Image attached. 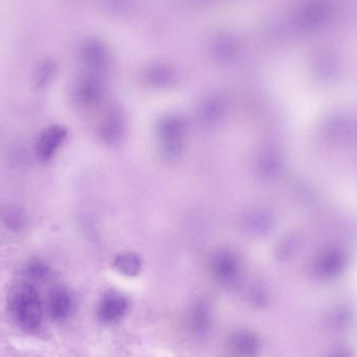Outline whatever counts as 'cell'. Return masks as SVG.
Masks as SVG:
<instances>
[{
	"label": "cell",
	"instance_id": "7",
	"mask_svg": "<svg viewBox=\"0 0 357 357\" xmlns=\"http://www.w3.org/2000/svg\"><path fill=\"white\" fill-rule=\"evenodd\" d=\"M231 351L238 357H255L259 354L260 341L253 331L238 329L229 337Z\"/></svg>",
	"mask_w": 357,
	"mask_h": 357
},
{
	"label": "cell",
	"instance_id": "15",
	"mask_svg": "<svg viewBox=\"0 0 357 357\" xmlns=\"http://www.w3.org/2000/svg\"><path fill=\"white\" fill-rule=\"evenodd\" d=\"M333 357H349L347 356V354L346 352H340V354H335Z\"/></svg>",
	"mask_w": 357,
	"mask_h": 357
},
{
	"label": "cell",
	"instance_id": "8",
	"mask_svg": "<svg viewBox=\"0 0 357 357\" xmlns=\"http://www.w3.org/2000/svg\"><path fill=\"white\" fill-rule=\"evenodd\" d=\"M126 121L119 109H111L100 123V136L106 144H115L125 135Z\"/></svg>",
	"mask_w": 357,
	"mask_h": 357
},
{
	"label": "cell",
	"instance_id": "3",
	"mask_svg": "<svg viewBox=\"0 0 357 357\" xmlns=\"http://www.w3.org/2000/svg\"><path fill=\"white\" fill-rule=\"evenodd\" d=\"M129 299L119 291H109L102 295L96 306V318L104 325L119 322L129 312Z\"/></svg>",
	"mask_w": 357,
	"mask_h": 357
},
{
	"label": "cell",
	"instance_id": "6",
	"mask_svg": "<svg viewBox=\"0 0 357 357\" xmlns=\"http://www.w3.org/2000/svg\"><path fill=\"white\" fill-rule=\"evenodd\" d=\"M67 133L66 128L58 125L50 126L44 130L37 142L38 159L42 162L50 161L66 139Z\"/></svg>",
	"mask_w": 357,
	"mask_h": 357
},
{
	"label": "cell",
	"instance_id": "5",
	"mask_svg": "<svg viewBox=\"0 0 357 357\" xmlns=\"http://www.w3.org/2000/svg\"><path fill=\"white\" fill-rule=\"evenodd\" d=\"M75 300L73 294L65 287L50 289L47 296V312L52 320L64 322L75 312Z\"/></svg>",
	"mask_w": 357,
	"mask_h": 357
},
{
	"label": "cell",
	"instance_id": "12",
	"mask_svg": "<svg viewBox=\"0 0 357 357\" xmlns=\"http://www.w3.org/2000/svg\"><path fill=\"white\" fill-rule=\"evenodd\" d=\"M75 102L82 107H92L98 104L100 98V92L89 84H82L75 92Z\"/></svg>",
	"mask_w": 357,
	"mask_h": 357
},
{
	"label": "cell",
	"instance_id": "2",
	"mask_svg": "<svg viewBox=\"0 0 357 357\" xmlns=\"http://www.w3.org/2000/svg\"><path fill=\"white\" fill-rule=\"evenodd\" d=\"M158 137L160 140L162 154L169 160L178 158L182 153L186 126L177 114H167L159 121Z\"/></svg>",
	"mask_w": 357,
	"mask_h": 357
},
{
	"label": "cell",
	"instance_id": "4",
	"mask_svg": "<svg viewBox=\"0 0 357 357\" xmlns=\"http://www.w3.org/2000/svg\"><path fill=\"white\" fill-rule=\"evenodd\" d=\"M212 275L220 284L232 285L238 280L241 264L238 257L230 250H220L210 262Z\"/></svg>",
	"mask_w": 357,
	"mask_h": 357
},
{
	"label": "cell",
	"instance_id": "14",
	"mask_svg": "<svg viewBox=\"0 0 357 357\" xmlns=\"http://www.w3.org/2000/svg\"><path fill=\"white\" fill-rule=\"evenodd\" d=\"M222 112H224V108H222L220 105H209L207 108H204V119L212 123V121H218L220 117H222Z\"/></svg>",
	"mask_w": 357,
	"mask_h": 357
},
{
	"label": "cell",
	"instance_id": "9",
	"mask_svg": "<svg viewBox=\"0 0 357 357\" xmlns=\"http://www.w3.org/2000/svg\"><path fill=\"white\" fill-rule=\"evenodd\" d=\"M189 327L195 337L207 335L211 327L212 319L209 307L203 302L195 304L189 314Z\"/></svg>",
	"mask_w": 357,
	"mask_h": 357
},
{
	"label": "cell",
	"instance_id": "13",
	"mask_svg": "<svg viewBox=\"0 0 357 357\" xmlns=\"http://www.w3.org/2000/svg\"><path fill=\"white\" fill-rule=\"evenodd\" d=\"M23 274L31 280L42 281L48 278L50 274V268L45 262L39 259H33L25 264Z\"/></svg>",
	"mask_w": 357,
	"mask_h": 357
},
{
	"label": "cell",
	"instance_id": "1",
	"mask_svg": "<svg viewBox=\"0 0 357 357\" xmlns=\"http://www.w3.org/2000/svg\"><path fill=\"white\" fill-rule=\"evenodd\" d=\"M8 312L17 326L27 333L39 331L43 322V308L39 291L29 282L14 285L8 296Z\"/></svg>",
	"mask_w": 357,
	"mask_h": 357
},
{
	"label": "cell",
	"instance_id": "11",
	"mask_svg": "<svg viewBox=\"0 0 357 357\" xmlns=\"http://www.w3.org/2000/svg\"><path fill=\"white\" fill-rule=\"evenodd\" d=\"M0 218L10 230H23L25 227L24 214L15 207H3L0 209Z\"/></svg>",
	"mask_w": 357,
	"mask_h": 357
},
{
	"label": "cell",
	"instance_id": "10",
	"mask_svg": "<svg viewBox=\"0 0 357 357\" xmlns=\"http://www.w3.org/2000/svg\"><path fill=\"white\" fill-rule=\"evenodd\" d=\"M113 268L125 276H136L142 270V260L134 253L119 254L113 261Z\"/></svg>",
	"mask_w": 357,
	"mask_h": 357
}]
</instances>
